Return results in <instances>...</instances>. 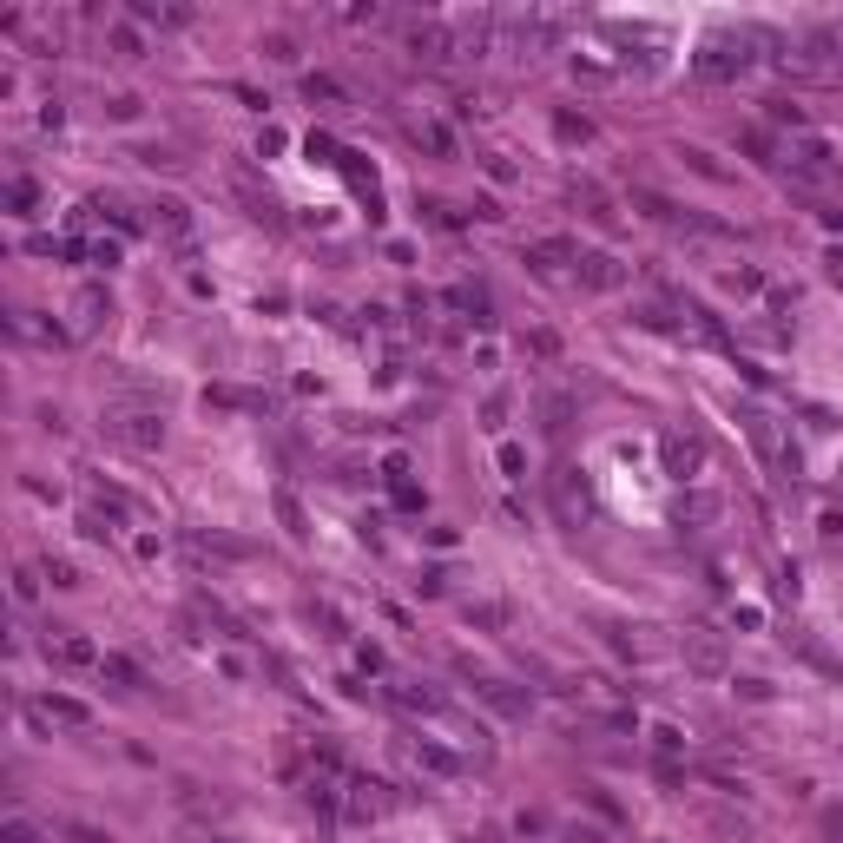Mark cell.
Wrapping results in <instances>:
<instances>
[{
    "label": "cell",
    "mask_w": 843,
    "mask_h": 843,
    "mask_svg": "<svg viewBox=\"0 0 843 843\" xmlns=\"http://www.w3.org/2000/svg\"><path fill=\"white\" fill-rule=\"evenodd\" d=\"M824 224H830V231H843V211H824Z\"/></svg>",
    "instance_id": "cell-56"
},
{
    "label": "cell",
    "mask_w": 843,
    "mask_h": 843,
    "mask_svg": "<svg viewBox=\"0 0 843 843\" xmlns=\"http://www.w3.org/2000/svg\"><path fill=\"white\" fill-rule=\"evenodd\" d=\"M481 165H488V178H494V185H514V178H521V172H514V159H508V152H488Z\"/></svg>",
    "instance_id": "cell-42"
},
{
    "label": "cell",
    "mask_w": 843,
    "mask_h": 843,
    "mask_svg": "<svg viewBox=\"0 0 843 843\" xmlns=\"http://www.w3.org/2000/svg\"><path fill=\"white\" fill-rule=\"evenodd\" d=\"M679 659L699 672V679H725V666H732L725 633H712V626H685V633H679Z\"/></svg>",
    "instance_id": "cell-5"
},
{
    "label": "cell",
    "mask_w": 843,
    "mask_h": 843,
    "mask_svg": "<svg viewBox=\"0 0 843 843\" xmlns=\"http://www.w3.org/2000/svg\"><path fill=\"white\" fill-rule=\"evenodd\" d=\"M778 600H797V567H778Z\"/></svg>",
    "instance_id": "cell-52"
},
{
    "label": "cell",
    "mask_w": 843,
    "mask_h": 843,
    "mask_svg": "<svg viewBox=\"0 0 843 843\" xmlns=\"http://www.w3.org/2000/svg\"><path fill=\"white\" fill-rule=\"evenodd\" d=\"M7 205H14V211H33V205H40V185H33V178H14V185H7Z\"/></svg>",
    "instance_id": "cell-38"
},
{
    "label": "cell",
    "mask_w": 843,
    "mask_h": 843,
    "mask_svg": "<svg viewBox=\"0 0 843 843\" xmlns=\"http://www.w3.org/2000/svg\"><path fill=\"white\" fill-rule=\"evenodd\" d=\"M40 573H47L53 587H80V567H73L66 554H47V560H40Z\"/></svg>",
    "instance_id": "cell-34"
},
{
    "label": "cell",
    "mask_w": 843,
    "mask_h": 843,
    "mask_svg": "<svg viewBox=\"0 0 843 843\" xmlns=\"http://www.w3.org/2000/svg\"><path fill=\"white\" fill-rule=\"evenodd\" d=\"M409 758H415V771H429V778H462V751H448V745H435V738H422V745H409Z\"/></svg>",
    "instance_id": "cell-15"
},
{
    "label": "cell",
    "mask_w": 843,
    "mask_h": 843,
    "mask_svg": "<svg viewBox=\"0 0 843 843\" xmlns=\"http://www.w3.org/2000/svg\"><path fill=\"white\" fill-rule=\"evenodd\" d=\"M567 198H573V205H580V218H593V224H600V231H613V224H620V211H613V198H606V191L593 185V178H573V185H567Z\"/></svg>",
    "instance_id": "cell-13"
},
{
    "label": "cell",
    "mask_w": 843,
    "mask_h": 843,
    "mask_svg": "<svg viewBox=\"0 0 843 843\" xmlns=\"http://www.w3.org/2000/svg\"><path fill=\"white\" fill-rule=\"evenodd\" d=\"M231 191H238V205L251 211L257 224H277V218H284V211H277V198H271V185H264V178H257L244 159H231Z\"/></svg>",
    "instance_id": "cell-10"
},
{
    "label": "cell",
    "mask_w": 843,
    "mask_h": 843,
    "mask_svg": "<svg viewBox=\"0 0 843 843\" xmlns=\"http://www.w3.org/2000/svg\"><path fill=\"white\" fill-rule=\"evenodd\" d=\"M824 541H830V547H843V514H824Z\"/></svg>",
    "instance_id": "cell-53"
},
{
    "label": "cell",
    "mask_w": 843,
    "mask_h": 843,
    "mask_svg": "<svg viewBox=\"0 0 843 843\" xmlns=\"http://www.w3.org/2000/svg\"><path fill=\"white\" fill-rule=\"evenodd\" d=\"M573 277H580L587 290H600V297H606V290H626V264H620L613 251H580Z\"/></svg>",
    "instance_id": "cell-11"
},
{
    "label": "cell",
    "mask_w": 843,
    "mask_h": 843,
    "mask_svg": "<svg viewBox=\"0 0 843 843\" xmlns=\"http://www.w3.org/2000/svg\"><path fill=\"white\" fill-rule=\"evenodd\" d=\"M152 231H159V238L178 251V264H198V244H191V211L178 205V198H159V205H152Z\"/></svg>",
    "instance_id": "cell-8"
},
{
    "label": "cell",
    "mask_w": 843,
    "mask_h": 843,
    "mask_svg": "<svg viewBox=\"0 0 843 843\" xmlns=\"http://www.w3.org/2000/svg\"><path fill=\"white\" fill-rule=\"evenodd\" d=\"M508 415H514V396L501 389V396H488V402H481V429H488V435H501V429H508Z\"/></svg>",
    "instance_id": "cell-29"
},
{
    "label": "cell",
    "mask_w": 843,
    "mask_h": 843,
    "mask_svg": "<svg viewBox=\"0 0 843 843\" xmlns=\"http://www.w3.org/2000/svg\"><path fill=\"white\" fill-rule=\"evenodd\" d=\"M271 501H277V521H284V534H290V541H303V534H310V521H303V501H297L290 488H277Z\"/></svg>",
    "instance_id": "cell-26"
},
{
    "label": "cell",
    "mask_w": 843,
    "mask_h": 843,
    "mask_svg": "<svg viewBox=\"0 0 843 843\" xmlns=\"http://www.w3.org/2000/svg\"><path fill=\"white\" fill-rule=\"evenodd\" d=\"M47 653L60 659V666H93V672H99V659H106L86 633H66V626H60V633H47Z\"/></svg>",
    "instance_id": "cell-14"
},
{
    "label": "cell",
    "mask_w": 843,
    "mask_h": 843,
    "mask_svg": "<svg viewBox=\"0 0 843 843\" xmlns=\"http://www.w3.org/2000/svg\"><path fill=\"white\" fill-rule=\"evenodd\" d=\"M659 462H666L672 481H692L705 468V442L692 429H666V435H659Z\"/></svg>",
    "instance_id": "cell-7"
},
{
    "label": "cell",
    "mask_w": 843,
    "mask_h": 843,
    "mask_svg": "<svg viewBox=\"0 0 843 843\" xmlns=\"http://www.w3.org/2000/svg\"><path fill=\"white\" fill-rule=\"evenodd\" d=\"M402 797L396 784H382V778H350L343 784V817H356V824H376V817H389Z\"/></svg>",
    "instance_id": "cell-6"
},
{
    "label": "cell",
    "mask_w": 843,
    "mask_h": 843,
    "mask_svg": "<svg viewBox=\"0 0 843 843\" xmlns=\"http://www.w3.org/2000/svg\"><path fill=\"white\" fill-rule=\"evenodd\" d=\"M60 119H66L60 99H47V106H40V132H60Z\"/></svg>",
    "instance_id": "cell-51"
},
{
    "label": "cell",
    "mask_w": 843,
    "mask_h": 843,
    "mask_svg": "<svg viewBox=\"0 0 843 843\" xmlns=\"http://www.w3.org/2000/svg\"><path fill=\"white\" fill-rule=\"evenodd\" d=\"M33 705H40L53 725H73V732H86V725H93V705L73 699V692H47V699H33Z\"/></svg>",
    "instance_id": "cell-16"
},
{
    "label": "cell",
    "mask_w": 843,
    "mask_h": 843,
    "mask_svg": "<svg viewBox=\"0 0 843 843\" xmlns=\"http://www.w3.org/2000/svg\"><path fill=\"white\" fill-rule=\"evenodd\" d=\"M475 699H488L501 718H527V692H514V685H501V679H475Z\"/></svg>",
    "instance_id": "cell-19"
},
{
    "label": "cell",
    "mask_w": 843,
    "mask_h": 843,
    "mask_svg": "<svg viewBox=\"0 0 843 843\" xmlns=\"http://www.w3.org/2000/svg\"><path fill=\"white\" fill-rule=\"evenodd\" d=\"M7 843H40V830H33L27 817H14V824H7Z\"/></svg>",
    "instance_id": "cell-50"
},
{
    "label": "cell",
    "mask_w": 843,
    "mask_h": 843,
    "mask_svg": "<svg viewBox=\"0 0 843 843\" xmlns=\"http://www.w3.org/2000/svg\"><path fill=\"white\" fill-rule=\"evenodd\" d=\"M527 350H534V356H554L560 336H554V330H527Z\"/></svg>",
    "instance_id": "cell-49"
},
{
    "label": "cell",
    "mask_w": 843,
    "mask_h": 843,
    "mask_svg": "<svg viewBox=\"0 0 843 843\" xmlns=\"http://www.w3.org/2000/svg\"><path fill=\"white\" fill-rule=\"evenodd\" d=\"M389 494H396V508H409V514L422 508V488H415L409 475H396V481H389Z\"/></svg>",
    "instance_id": "cell-43"
},
{
    "label": "cell",
    "mask_w": 843,
    "mask_h": 843,
    "mask_svg": "<svg viewBox=\"0 0 843 843\" xmlns=\"http://www.w3.org/2000/svg\"><path fill=\"white\" fill-rule=\"evenodd\" d=\"M73 843H112V837H99V830H86V824H80V830H73Z\"/></svg>",
    "instance_id": "cell-55"
},
{
    "label": "cell",
    "mask_w": 843,
    "mask_h": 843,
    "mask_svg": "<svg viewBox=\"0 0 843 843\" xmlns=\"http://www.w3.org/2000/svg\"><path fill=\"white\" fill-rule=\"evenodd\" d=\"M725 284H732L738 297H758V290H771V277H764L758 264H738V271H725Z\"/></svg>",
    "instance_id": "cell-32"
},
{
    "label": "cell",
    "mask_w": 843,
    "mask_h": 843,
    "mask_svg": "<svg viewBox=\"0 0 843 843\" xmlns=\"http://www.w3.org/2000/svg\"><path fill=\"white\" fill-rule=\"evenodd\" d=\"M40 580H47L40 567H14V606H33V600H40Z\"/></svg>",
    "instance_id": "cell-33"
},
{
    "label": "cell",
    "mask_w": 843,
    "mask_h": 843,
    "mask_svg": "<svg viewBox=\"0 0 843 843\" xmlns=\"http://www.w3.org/2000/svg\"><path fill=\"white\" fill-rule=\"evenodd\" d=\"M402 53H409L415 66H455V27H442V20H409V27H402Z\"/></svg>",
    "instance_id": "cell-4"
},
{
    "label": "cell",
    "mask_w": 843,
    "mask_h": 843,
    "mask_svg": "<svg viewBox=\"0 0 843 843\" xmlns=\"http://www.w3.org/2000/svg\"><path fill=\"white\" fill-rule=\"evenodd\" d=\"M132 20H145V27H191V7H178V0H132Z\"/></svg>",
    "instance_id": "cell-18"
},
{
    "label": "cell",
    "mask_w": 843,
    "mask_h": 843,
    "mask_svg": "<svg viewBox=\"0 0 843 843\" xmlns=\"http://www.w3.org/2000/svg\"><path fill=\"white\" fill-rule=\"evenodd\" d=\"M7 330H14V336H27V343H47V350H53V343H66V330H60V323H40L33 310H14V317H7Z\"/></svg>",
    "instance_id": "cell-21"
},
{
    "label": "cell",
    "mask_w": 843,
    "mask_h": 843,
    "mask_svg": "<svg viewBox=\"0 0 843 843\" xmlns=\"http://www.w3.org/2000/svg\"><path fill=\"white\" fill-rule=\"evenodd\" d=\"M824 264H830V277H837V284H843V244H837V251L824 257Z\"/></svg>",
    "instance_id": "cell-54"
},
{
    "label": "cell",
    "mask_w": 843,
    "mask_h": 843,
    "mask_svg": "<svg viewBox=\"0 0 843 843\" xmlns=\"http://www.w3.org/2000/svg\"><path fill=\"white\" fill-rule=\"evenodd\" d=\"M99 679H112L119 692H139V685H145V672L132 666L126 653H106V659H99Z\"/></svg>",
    "instance_id": "cell-23"
},
{
    "label": "cell",
    "mask_w": 843,
    "mask_h": 843,
    "mask_svg": "<svg viewBox=\"0 0 843 843\" xmlns=\"http://www.w3.org/2000/svg\"><path fill=\"white\" fill-rule=\"evenodd\" d=\"M422 218H429V224H442V231H462V211H455V205H442V198H422Z\"/></svg>",
    "instance_id": "cell-36"
},
{
    "label": "cell",
    "mask_w": 843,
    "mask_h": 843,
    "mask_svg": "<svg viewBox=\"0 0 843 843\" xmlns=\"http://www.w3.org/2000/svg\"><path fill=\"white\" fill-rule=\"evenodd\" d=\"M303 99H310V106H350V99H343V86L323 80V73H310V80H303Z\"/></svg>",
    "instance_id": "cell-30"
},
{
    "label": "cell",
    "mask_w": 843,
    "mask_h": 843,
    "mask_svg": "<svg viewBox=\"0 0 843 843\" xmlns=\"http://www.w3.org/2000/svg\"><path fill=\"white\" fill-rule=\"evenodd\" d=\"M211 843H218V837H211Z\"/></svg>",
    "instance_id": "cell-57"
},
{
    "label": "cell",
    "mask_w": 843,
    "mask_h": 843,
    "mask_svg": "<svg viewBox=\"0 0 843 843\" xmlns=\"http://www.w3.org/2000/svg\"><path fill=\"white\" fill-rule=\"evenodd\" d=\"M264 53H271L277 66H290V60H297V47H290V33H271V40H264Z\"/></svg>",
    "instance_id": "cell-47"
},
{
    "label": "cell",
    "mask_w": 843,
    "mask_h": 843,
    "mask_svg": "<svg viewBox=\"0 0 843 843\" xmlns=\"http://www.w3.org/2000/svg\"><path fill=\"white\" fill-rule=\"evenodd\" d=\"M494 455H501V475H508V481H527V448L521 442H501Z\"/></svg>",
    "instance_id": "cell-35"
},
{
    "label": "cell",
    "mask_w": 843,
    "mask_h": 843,
    "mask_svg": "<svg viewBox=\"0 0 843 843\" xmlns=\"http://www.w3.org/2000/svg\"><path fill=\"white\" fill-rule=\"evenodd\" d=\"M784 178L791 185H837L843 178V159H837V145L830 139H817V132H797L791 145H784Z\"/></svg>",
    "instance_id": "cell-1"
},
{
    "label": "cell",
    "mask_w": 843,
    "mask_h": 843,
    "mask_svg": "<svg viewBox=\"0 0 843 843\" xmlns=\"http://www.w3.org/2000/svg\"><path fill=\"white\" fill-rule=\"evenodd\" d=\"M86 488H93V501H99V508H106V514H132V508H139V501H132L126 488H112L106 475H86Z\"/></svg>",
    "instance_id": "cell-25"
},
{
    "label": "cell",
    "mask_w": 843,
    "mask_h": 843,
    "mask_svg": "<svg viewBox=\"0 0 843 843\" xmlns=\"http://www.w3.org/2000/svg\"><path fill=\"white\" fill-rule=\"evenodd\" d=\"M679 159H685V165H692V172H705V178H725V165H718V159H712V152H699V145H685Z\"/></svg>",
    "instance_id": "cell-40"
},
{
    "label": "cell",
    "mask_w": 843,
    "mask_h": 843,
    "mask_svg": "<svg viewBox=\"0 0 843 843\" xmlns=\"http://www.w3.org/2000/svg\"><path fill=\"white\" fill-rule=\"evenodd\" d=\"M86 264H106V271H112V264H119V244H112V238L86 244Z\"/></svg>",
    "instance_id": "cell-46"
},
{
    "label": "cell",
    "mask_w": 843,
    "mask_h": 843,
    "mask_svg": "<svg viewBox=\"0 0 843 843\" xmlns=\"http://www.w3.org/2000/svg\"><path fill=\"white\" fill-rule=\"evenodd\" d=\"M718 514H725V501H718L712 488H685V494H679V521H685V527H712Z\"/></svg>",
    "instance_id": "cell-17"
},
{
    "label": "cell",
    "mask_w": 843,
    "mask_h": 843,
    "mask_svg": "<svg viewBox=\"0 0 843 843\" xmlns=\"http://www.w3.org/2000/svg\"><path fill=\"white\" fill-rule=\"evenodd\" d=\"M758 33H712V40H699V53H692V73L699 80H738L751 60H758Z\"/></svg>",
    "instance_id": "cell-2"
},
{
    "label": "cell",
    "mask_w": 843,
    "mask_h": 843,
    "mask_svg": "<svg viewBox=\"0 0 843 843\" xmlns=\"http://www.w3.org/2000/svg\"><path fill=\"white\" fill-rule=\"evenodd\" d=\"M567 415H573V402H567V396H547V402H541V422H547L554 435L567 429Z\"/></svg>",
    "instance_id": "cell-39"
},
{
    "label": "cell",
    "mask_w": 843,
    "mask_h": 843,
    "mask_svg": "<svg viewBox=\"0 0 843 843\" xmlns=\"http://www.w3.org/2000/svg\"><path fill=\"white\" fill-rule=\"evenodd\" d=\"M705 830H712L718 843H745L751 837V817L745 811H705Z\"/></svg>",
    "instance_id": "cell-22"
},
{
    "label": "cell",
    "mask_w": 843,
    "mask_h": 843,
    "mask_svg": "<svg viewBox=\"0 0 843 843\" xmlns=\"http://www.w3.org/2000/svg\"><path fill=\"white\" fill-rule=\"evenodd\" d=\"M389 699H396V705H409V712H448V705H442V692H429V685H389Z\"/></svg>",
    "instance_id": "cell-27"
},
{
    "label": "cell",
    "mask_w": 843,
    "mask_h": 843,
    "mask_svg": "<svg viewBox=\"0 0 843 843\" xmlns=\"http://www.w3.org/2000/svg\"><path fill=\"white\" fill-rule=\"evenodd\" d=\"M106 60H119V66L145 60V40H139L132 27H112V33H106Z\"/></svg>",
    "instance_id": "cell-24"
},
{
    "label": "cell",
    "mask_w": 843,
    "mask_h": 843,
    "mask_svg": "<svg viewBox=\"0 0 843 843\" xmlns=\"http://www.w3.org/2000/svg\"><path fill=\"white\" fill-rule=\"evenodd\" d=\"M448 303H455V310H468L475 323H494V317H488V290H481V284H455V290H448Z\"/></svg>",
    "instance_id": "cell-28"
},
{
    "label": "cell",
    "mask_w": 843,
    "mask_h": 843,
    "mask_svg": "<svg viewBox=\"0 0 843 843\" xmlns=\"http://www.w3.org/2000/svg\"><path fill=\"white\" fill-rule=\"evenodd\" d=\"M554 132L567 145H587L593 139V119H587V112H554Z\"/></svg>",
    "instance_id": "cell-31"
},
{
    "label": "cell",
    "mask_w": 843,
    "mask_h": 843,
    "mask_svg": "<svg viewBox=\"0 0 843 843\" xmlns=\"http://www.w3.org/2000/svg\"><path fill=\"white\" fill-rule=\"evenodd\" d=\"M66 336H93V330H106V317H112V297H106V284H80L73 290V303H66Z\"/></svg>",
    "instance_id": "cell-9"
},
{
    "label": "cell",
    "mask_w": 843,
    "mask_h": 843,
    "mask_svg": "<svg viewBox=\"0 0 843 843\" xmlns=\"http://www.w3.org/2000/svg\"><path fill=\"white\" fill-rule=\"evenodd\" d=\"M139 112H145V106H139L132 93H112V99H106V119H119V126H126V119H139Z\"/></svg>",
    "instance_id": "cell-41"
},
{
    "label": "cell",
    "mask_w": 843,
    "mask_h": 843,
    "mask_svg": "<svg viewBox=\"0 0 843 843\" xmlns=\"http://www.w3.org/2000/svg\"><path fill=\"white\" fill-rule=\"evenodd\" d=\"M99 429H106V442L132 448V455H159L165 448V415L159 409H106Z\"/></svg>",
    "instance_id": "cell-3"
},
{
    "label": "cell",
    "mask_w": 843,
    "mask_h": 843,
    "mask_svg": "<svg viewBox=\"0 0 843 843\" xmlns=\"http://www.w3.org/2000/svg\"><path fill=\"white\" fill-rule=\"evenodd\" d=\"M80 534H86V541H106V534H112V514L86 508V514H80Z\"/></svg>",
    "instance_id": "cell-44"
},
{
    "label": "cell",
    "mask_w": 843,
    "mask_h": 843,
    "mask_svg": "<svg viewBox=\"0 0 843 843\" xmlns=\"http://www.w3.org/2000/svg\"><path fill=\"white\" fill-rule=\"evenodd\" d=\"M310 613H317L323 639H336V646H343V639H350V633H343V620H336V606H310Z\"/></svg>",
    "instance_id": "cell-45"
},
{
    "label": "cell",
    "mask_w": 843,
    "mask_h": 843,
    "mask_svg": "<svg viewBox=\"0 0 843 843\" xmlns=\"http://www.w3.org/2000/svg\"><path fill=\"white\" fill-rule=\"evenodd\" d=\"M205 402H211V409H251V415H264V409H271V396H264V389H231V382L205 389Z\"/></svg>",
    "instance_id": "cell-20"
},
{
    "label": "cell",
    "mask_w": 843,
    "mask_h": 843,
    "mask_svg": "<svg viewBox=\"0 0 843 843\" xmlns=\"http://www.w3.org/2000/svg\"><path fill=\"white\" fill-rule=\"evenodd\" d=\"M468 620L475 626H508V606L501 600H468Z\"/></svg>",
    "instance_id": "cell-37"
},
{
    "label": "cell",
    "mask_w": 843,
    "mask_h": 843,
    "mask_svg": "<svg viewBox=\"0 0 843 843\" xmlns=\"http://www.w3.org/2000/svg\"><path fill=\"white\" fill-rule=\"evenodd\" d=\"M653 745H659V758H679V745H685V738L672 732V725H653Z\"/></svg>",
    "instance_id": "cell-48"
},
{
    "label": "cell",
    "mask_w": 843,
    "mask_h": 843,
    "mask_svg": "<svg viewBox=\"0 0 843 843\" xmlns=\"http://www.w3.org/2000/svg\"><path fill=\"white\" fill-rule=\"evenodd\" d=\"M580 264V251H573L567 238H534L527 244V271L534 277H560V271H573Z\"/></svg>",
    "instance_id": "cell-12"
}]
</instances>
